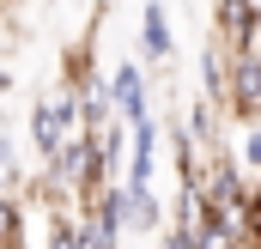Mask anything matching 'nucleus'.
I'll use <instances>...</instances> for the list:
<instances>
[{
    "instance_id": "ddd939ff",
    "label": "nucleus",
    "mask_w": 261,
    "mask_h": 249,
    "mask_svg": "<svg viewBox=\"0 0 261 249\" xmlns=\"http://www.w3.org/2000/svg\"><path fill=\"white\" fill-rule=\"evenodd\" d=\"M79 116H85V128H91V134H97L103 122H116V104H110V85L85 91V97H79Z\"/></svg>"
},
{
    "instance_id": "f03ea898",
    "label": "nucleus",
    "mask_w": 261,
    "mask_h": 249,
    "mask_svg": "<svg viewBox=\"0 0 261 249\" xmlns=\"http://www.w3.org/2000/svg\"><path fill=\"white\" fill-rule=\"evenodd\" d=\"M225 122L249 128L261 122V49H237L231 55V91H225Z\"/></svg>"
},
{
    "instance_id": "20e7f679",
    "label": "nucleus",
    "mask_w": 261,
    "mask_h": 249,
    "mask_svg": "<svg viewBox=\"0 0 261 249\" xmlns=\"http://www.w3.org/2000/svg\"><path fill=\"white\" fill-rule=\"evenodd\" d=\"M158 140H164L158 116H134L128 122V170H122L128 188H152V177H158Z\"/></svg>"
},
{
    "instance_id": "7ed1b4c3",
    "label": "nucleus",
    "mask_w": 261,
    "mask_h": 249,
    "mask_svg": "<svg viewBox=\"0 0 261 249\" xmlns=\"http://www.w3.org/2000/svg\"><path fill=\"white\" fill-rule=\"evenodd\" d=\"M213 37L237 55L261 49V0H213Z\"/></svg>"
},
{
    "instance_id": "9b49d317",
    "label": "nucleus",
    "mask_w": 261,
    "mask_h": 249,
    "mask_svg": "<svg viewBox=\"0 0 261 249\" xmlns=\"http://www.w3.org/2000/svg\"><path fill=\"white\" fill-rule=\"evenodd\" d=\"M97 152H103V164H110V177L122 183V170H128V122H122V116L97 128Z\"/></svg>"
},
{
    "instance_id": "dca6fc26",
    "label": "nucleus",
    "mask_w": 261,
    "mask_h": 249,
    "mask_svg": "<svg viewBox=\"0 0 261 249\" xmlns=\"http://www.w3.org/2000/svg\"><path fill=\"white\" fill-rule=\"evenodd\" d=\"M0 6H12V0H0Z\"/></svg>"
},
{
    "instance_id": "6e6552de",
    "label": "nucleus",
    "mask_w": 261,
    "mask_h": 249,
    "mask_svg": "<svg viewBox=\"0 0 261 249\" xmlns=\"http://www.w3.org/2000/svg\"><path fill=\"white\" fill-rule=\"evenodd\" d=\"M128 231L134 237H164V231H170V201H164L158 188H128Z\"/></svg>"
},
{
    "instance_id": "9d476101",
    "label": "nucleus",
    "mask_w": 261,
    "mask_h": 249,
    "mask_svg": "<svg viewBox=\"0 0 261 249\" xmlns=\"http://www.w3.org/2000/svg\"><path fill=\"white\" fill-rule=\"evenodd\" d=\"M24 213H31L24 194H0V249H31V237H24Z\"/></svg>"
},
{
    "instance_id": "f257e3e1",
    "label": "nucleus",
    "mask_w": 261,
    "mask_h": 249,
    "mask_svg": "<svg viewBox=\"0 0 261 249\" xmlns=\"http://www.w3.org/2000/svg\"><path fill=\"white\" fill-rule=\"evenodd\" d=\"M91 128H85V116H79V97L67 91V85H55V91H43L37 104H31V122H24V140H31V152L37 158H55L61 146H73V140H85Z\"/></svg>"
},
{
    "instance_id": "1a4fd4ad",
    "label": "nucleus",
    "mask_w": 261,
    "mask_h": 249,
    "mask_svg": "<svg viewBox=\"0 0 261 249\" xmlns=\"http://www.w3.org/2000/svg\"><path fill=\"white\" fill-rule=\"evenodd\" d=\"M206 219H213L206 194H200V188H182V183H176V194H170V225H176V231H189V237H200V231H206Z\"/></svg>"
},
{
    "instance_id": "0eeeda50",
    "label": "nucleus",
    "mask_w": 261,
    "mask_h": 249,
    "mask_svg": "<svg viewBox=\"0 0 261 249\" xmlns=\"http://www.w3.org/2000/svg\"><path fill=\"white\" fill-rule=\"evenodd\" d=\"M61 85L73 91V97H85V91L103 85V73H97V31L67 37V49H61Z\"/></svg>"
},
{
    "instance_id": "39448f33",
    "label": "nucleus",
    "mask_w": 261,
    "mask_h": 249,
    "mask_svg": "<svg viewBox=\"0 0 261 249\" xmlns=\"http://www.w3.org/2000/svg\"><path fill=\"white\" fill-rule=\"evenodd\" d=\"M146 73H152V67H140L134 55L116 67V73H103L110 104H116V116H122V122H134V116H152V79H146Z\"/></svg>"
},
{
    "instance_id": "2eb2a0df",
    "label": "nucleus",
    "mask_w": 261,
    "mask_h": 249,
    "mask_svg": "<svg viewBox=\"0 0 261 249\" xmlns=\"http://www.w3.org/2000/svg\"><path fill=\"white\" fill-rule=\"evenodd\" d=\"M249 207H255V213H261V177H255V188H249Z\"/></svg>"
},
{
    "instance_id": "4468645a",
    "label": "nucleus",
    "mask_w": 261,
    "mask_h": 249,
    "mask_svg": "<svg viewBox=\"0 0 261 249\" xmlns=\"http://www.w3.org/2000/svg\"><path fill=\"white\" fill-rule=\"evenodd\" d=\"M237 158H243V170H249V177H261V122L243 128V140H237Z\"/></svg>"
},
{
    "instance_id": "f8f14e48",
    "label": "nucleus",
    "mask_w": 261,
    "mask_h": 249,
    "mask_svg": "<svg viewBox=\"0 0 261 249\" xmlns=\"http://www.w3.org/2000/svg\"><path fill=\"white\" fill-rule=\"evenodd\" d=\"M24 158H18V146H12V140H6V134H0V194H24Z\"/></svg>"
},
{
    "instance_id": "423d86ee",
    "label": "nucleus",
    "mask_w": 261,
    "mask_h": 249,
    "mask_svg": "<svg viewBox=\"0 0 261 249\" xmlns=\"http://www.w3.org/2000/svg\"><path fill=\"white\" fill-rule=\"evenodd\" d=\"M140 67H170L176 61V31H170V6L164 0H146L140 6Z\"/></svg>"
}]
</instances>
